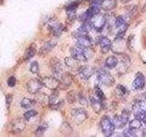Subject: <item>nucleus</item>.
I'll return each instance as SVG.
<instances>
[{
	"mask_svg": "<svg viewBox=\"0 0 146 137\" xmlns=\"http://www.w3.org/2000/svg\"><path fill=\"white\" fill-rule=\"evenodd\" d=\"M78 61H76L75 59L71 58H66L65 59V64L66 66H68V68H74L75 67V64L77 63Z\"/></svg>",
	"mask_w": 146,
	"mask_h": 137,
	"instance_id": "nucleus-33",
	"label": "nucleus"
},
{
	"mask_svg": "<svg viewBox=\"0 0 146 137\" xmlns=\"http://www.w3.org/2000/svg\"><path fill=\"white\" fill-rule=\"evenodd\" d=\"M79 100L81 105H87V100L85 99V97L82 93H80V95H79Z\"/></svg>",
	"mask_w": 146,
	"mask_h": 137,
	"instance_id": "nucleus-36",
	"label": "nucleus"
},
{
	"mask_svg": "<svg viewBox=\"0 0 146 137\" xmlns=\"http://www.w3.org/2000/svg\"><path fill=\"white\" fill-rule=\"evenodd\" d=\"M58 90H53V93L48 97V104H49V105H51V104H53V103L56 102H57V100H58Z\"/></svg>",
	"mask_w": 146,
	"mask_h": 137,
	"instance_id": "nucleus-29",
	"label": "nucleus"
},
{
	"mask_svg": "<svg viewBox=\"0 0 146 137\" xmlns=\"http://www.w3.org/2000/svg\"><path fill=\"white\" fill-rule=\"evenodd\" d=\"M130 111L128 110H124L122 111L121 115H114L112 122L115 128H122L124 125H126L128 122H129V117H130Z\"/></svg>",
	"mask_w": 146,
	"mask_h": 137,
	"instance_id": "nucleus-5",
	"label": "nucleus"
},
{
	"mask_svg": "<svg viewBox=\"0 0 146 137\" xmlns=\"http://www.w3.org/2000/svg\"><path fill=\"white\" fill-rule=\"evenodd\" d=\"M30 71L35 74H38L39 71V65L36 61H33L30 65Z\"/></svg>",
	"mask_w": 146,
	"mask_h": 137,
	"instance_id": "nucleus-34",
	"label": "nucleus"
},
{
	"mask_svg": "<svg viewBox=\"0 0 146 137\" xmlns=\"http://www.w3.org/2000/svg\"><path fill=\"white\" fill-rule=\"evenodd\" d=\"M143 11H144V12H146V4L144 5V7H143Z\"/></svg>",
	"mask_w": 146,
	"mask_h": 137,
	"instance_id": "nucleus-40",
	"label": "nucleus"
},
{
	"mask_svg": "<svg viewBox=\"0 0 146 137\" xmlns=\"http://www.w3.org/2000/svg\"><path fill=\"white\" fill-rule=\"evenodd\" d=\"M98 42L100 46V49H102V53H107L111 48V42L110 39L107 37H100V38H97Z\"/></svg>",
	"mask_w": 146,
	"mask_h": 137,
	"instance_id": "nucleus-16",
	"label": "nucleus"
},
{
	"mask_svg": "<svg viewBox=\"0 0 146 137\" xmlns=\"http://www.w3.org/2000/svg\"><path fill=\"white\" fill-rule=\"evenodd\" d=\"M11 102H12V95L11 94H7V107L10 106Z\"/></svg>",
	"mask_w": 146,
	"mask_h": 137,
	"instance_id": "nucleus-37",
	"label": "nucleus"
},
{
	"mask_svg": "<svg viewBox=\"0 0 146 137\" xmlns=\"http://www.w3.org/2000/svg\"><path fill=\"white\" fill-rule=\"evenodd\" d=\"M97 79L102 84L105 86H111L114 83V78L111 75V73L108 72L107 70L100 68V70H97Z\"/></svg>",
	"mask_w": 146,
	"mask_h": 137,
	"instance_id": "nucleus-4",
	"label": "nucleus"
},
{
	"mask_svg": "<svg viewBox=\"0 0 146 137\" xmlns=\"http://www.w3.org/2000/svg\"><path fill=\"white\" fill-rule=\"evenodd\" d=\"M95 94H96V97H97L100 102L102 103V106H103V109L105 108V100H106V98H105V94L103 93V91L100 90V88H99L98 86L95 87Z\"/></svg>",
	"mask_w": 146,
	"mask_h": 137,
	"instance_id": "nucleus-23",
	"label": "nucleus"
},
{
	"mask_svg": "<svg viewBox=\"0 0 146 137\" xmlns=\"http://www.w3.org/2000/svg\"><path fill=\"white\" fill-rule=\"evenodd\" d=\"M51 67H52V72H53V77L57 78L59 80L61 79L63 75V67L60 61H58L57 58H52L51 59Z\"/></svg>",
	"mask_w": 146,
	"mask_h": 137,
	"instance_id": "nucleus-7",
	"label": "nucleus"
},
{
	"mask_svg": "<svg viewBox=\"0 0 146 137\" xmlns=\"http://www.w3.org/2000/svg\"><path fill=\"white\" fill-rule=\"evenodd\" d=\"M67 100H68V102L70 103V104H73L76 102V93L73 90H70V92H68Z\"/></svg>",
	"mask_w": 146,
	"mask_h": 137,
	"instance_id": "nucleus-31",
	"label": "nucleus"
},
{
	"mask_svg": "<svg viewBox=\"0 0 146 137\" xmlns=\"http://www.w3.org/2000/svg\"><path fill=\"white\" fill-rule=\"evenodd\" d=\"M16 82H17V79L14 76H11V77H9L7 80V85L9 87H14L16 85Z\"/></svg>",
	"mask_w": 146,
	"mask_h": 137,
	"instance_id": "nucleus-35",
	"label": "nucleus"
},
{
	"mask_svg": "<svg viewBox=\"0 0 146 137\" xmlns=\"http://www.w3.org/2000/svg\"><path fill=\"white\" fill-rule=\"evenodd\" d=\"M42 85H43L42 81H39L38 80H36V79H32L27 82V89L29 93L36 94L40 91L41 88H42Z\"/></svg>",
	"mask_w": 146,
	"mask_h": 137,
	"instance_id": "nucleus-9",
	"label": "nucleus"
},
{
	"mask_svg": "<svg viewBox=\"0 0 146 137\" xmlns=\"http://www.w3.org/2000/svg\"><path fill=\"white\" fill-rule=\"evenodd\" d=\"M42 83L44 86L47 87L49 90H57V88L59 86L58 80L55 77H46L43 79Z\"/></svg>",
	"mask_w": 146,
	"mask_h": 137,
	"instance_id": "nucleus-13",
	"label": "nucleus"
},
{
	"mask_svg": "<svg viewBox=\"0 0 146 137\" xmlns=\"http://www.w3.org/2000/svg\"><path fill=\"white\" fill-rule=\"evenodd\" d=\"M26 128V123L25 121L21 118H17L15 119L12 123H11V130L14 134H20Z\"/></svg>",
	"mask_w": 146,
	"mask_h": 137,
	"instance_id": "nucleus-11",
	"label": "nucleus"
},
{
	"mask_svg": "<svg viewBox=\"0 0 146 137\" xmlns=\"http://www.w3.org/2000/svg\"><path fill=\"white\" fill-rule=\"evenodd\" d=\"M70 54L73 59H75L78 61H87L88 59L85 54V49L80 47L71 48L70 49Z\"/></svg>",
	"mask_w": 146,
	"mask_h": 137,
	"instance_id": "nucleus-8",
	"label": "nucleus"
},
{
	"mask_svg": "<svg viewBox=\"0 0 146 137\" xmlns=\"http://www.w3.org/2000/svg\"><path fill=\"white\" fill-rule=\"evenodd\" d=\"M90 24L97 32H102L104 27L106 26V17L102 14H96L90 19Z\"/></svg>",
	"mask_w": 146,
	"mask_h": 137,
	"instance_id": "nucleus-3",
	"label": "nucleus"
},
{
	"mask_svg": "<svg viewBox=\"0 0 146 137\" xmlns=\"http://www.w3.org/2000/svg\"><path fill=\"white\" fill-rule=\"evenodd\" d=\"M100 126L104 135L106 136H111L114 132V130H115V127H114L112 121L108 116H103L100 122Z\"/></svg>",
	"mask_w": 146,
	"mask_h": 137,
	"instance_id": "nucleus-2",
	"label": "nucleus"
},
{
	"mask_svg": "<svg viewBox=\"0 0 146 137\" xmlns=\"http://www.w3.org/2000/svg\"><path fill=\"white\" fill-rule=\"evenodd\" d=\"M36 49L34 47H29V49H27L26 50V53L24 55V59H26V61H29V59H31L32 58H33L35 56L36 54Z\"/></svg>",
	"mask_w": 146,
	"mask_h": 137,
	"instance_id": "nucleus-24",
	"label": "nucleus"
},
{
	"mask_svg": "<svg viewBox=\"0 0 146 137\" xmlns=\"http://www.w3.org/2000/svg\"><path fill=\"white\" fill-rule=\"evenodd\" d=\"M118 63H119V59L117 57L110 56L106 59V61H105V67L109 68V70H111V68L117 67Z\"/></svg>",
	"mask_w": 146,
	"mask_h": 137,
	"instance_id": "nucleus-21",
	"label": "nucleus"
},
{
	"mask_svg": "<svg viewBox=\"0 0 146 137\" xmlns=\"http://www.w3.org/2000/svg\"><path fill=\"white\" fill-rule=\"evenodd\" d=\"M20 104H21V107L22 108L29 109V108H31L34 105V102H33V100H31L30 99L24 98V99H22Z\"/></svg>",
	"mask_w": 146,
	"mask_h": 137,
	"instance_id": "nucleus-26",
	"label": "nucleus"
},
{
	"mask_svg": "<svg viewBox=\"0 0 146 137\" xmlns=\"http://www.w3.org/2000/svg\"><path fill=\"white\" fill-rule=\"evenodd\" d=\"M77 45L78 47L80 48H90L91 45H92V40L90 39V37L87 36H82V37H79L77 38Z\"/></svg>",
	"mask_w": 146,
	"mask_h": 137,
	"instance_id": "nucleus-17",
	"label": "nucleus"
},
{
	"mask_svg": "<svg viewBox=\"0 0 146 137\" xmlns=\"http://www.w3.org/2000/svg\"><path fill=\"white\" fill-rule=\"evenodd\" d=\"M79 2H70L66 7V12L68 15V18L70 20H73L76 18V9L79 7Z\"/></svg>",
	"mask_w": 146,
	"mask_h": 137,
	"instance_id": "nucleus-15",
	"label": "nucleus"
},
{
	"mask_svg": "<svg viewBox=\"0 0 146 137\" xmlns=\"http://www.w3.org/2000/svg\"><path fill=\"white\" fill-rule=\"evenodd\" d=\"M48 128V123H42V124H40L38 127V129H36V135H38V136H41V135H43L44 134V132L47 131V129Z\"/></svg>",
	"mask_w": 146,
	"mask_h": 137,
	"instance_id": "nucleus-27",
	"label": "nucleus"
},
{
	"mask_svg": "<svg viewBox=\"0 0 146 137\" xmlns=\"http://www.w3.org/2000/svg\"><path fill=\"white\" fill-rule=\"evenodd\" d=\"M143 100L146 102V92L145 93H143Z\"/></svg>",
	"mask_w": 146,
	"mask_h": 137,
	"instance_id": "nucleus-39",
	"label": "nucleus"
},
{
	"mask_svg": "<svg viewBox=\"0 0 146 137\" xmlns=\"http://www.w3.org/2000/svg\"><path fill=\"white\" fill-rule=\"evenodd\" d=\"M48 27L50 30V32L55 36V37H59L61 35L63 31V26L61 23H59L56 20H50L48 23Z\"/></svg>",
	"mask_w": 146,
	"mask_h": 137,
	"instance_id": "nucleus-10",
	"label": "nucleus"
},
{
	"mask_svg": "<svg viewBox=\"0 0 146 137\" xmlns=\"http://www.w3.org/2000/svg\"><path fill=\"white\" fill-rule=\"evenodd\" d=\"M72 83V79L70 74H63L61 79H60V83L59 84H62L63 85V88H68V86H70Z\"/></svg>",
	"mask_w": 146,
	"mask_h": 137,
	"instance_id": "nucleus-22",
	"label": "nucleus"
},
{
	"mask_svg": "<svg viewBox=\"0 0 146 137\" xmlns=\"http://www.w3.org/2000/svg\"><path fill=\"white\" fill-rule=\"evenodd\" d=\"M116 7H117L116 0H102V4H100V8L103 9L104 11L112 10Z\"/></svg>",
	"mask_w": 146,
	"mask_h": 137,
	"instance_id": "nucleus-19",
	"label": "nucleus"
},
{
	"mask_svg": "<svg viewBox=\"0 0 146 137\" xmlns=\"http://www.w3.org/2000/svg\"><path fill=\"white\" fill-rule=\"evenodd\" d=\"M129 127L132 128V129H135V130H139L141 127V121L139 120V119L135 118L129 122Z\"/></svg>",
	"mask_w": 146,
	"mask_h": 137,
	"instance_id": "nucleus-25",
	"label": "nucleus"
},
{
	"mask_svg": "<svg viewBox=\"0 0 146 137\" xmlns=\"http://www.w3.org/2000/svg\"><path fill=\"white\" fill-rule=\"evenodd\" d=\"M56 43H57L56 40H54V41L53 40H50V41H48V42H46L42 46V48L40 49V53L42 54V55L49 53L54 49L55 46H56Z\"/></svg>",
	"mask_w": 146,
	"mask_h": 137,
	"instance_id": "nucleus-20",
	"label": "nucleus"
},
{
	"mask_svg": "<svg viewBox=\"0 0 146 137\" xmlns=\"http://www.w3.org/2000/svg\"><path fill=\"white\" fill-rule=\"evenodd\" d=\"M90 106L94 110V112L97 113L100 112V111L103 109L102 102L96 97V96H90Z\"/></svg>",
	"mask_w": 146,
	"mask_h": 137,
	"instance_id": "nucleus-18",
	"label": "nucleus"
},
{
	"mask_svg": "<svg viewBox=\"0 0 146 137\" xmlns=\"http://www.w3.org/2000/svg\"><path fill=\"white\" fill-rule=\"evenodd\" d=\"M36 114H38V112H36L35 110H29V111H27L24 113V118H25V120L29 121L31 118L35 117Z\"/></svg>",
	"mask_w": 146,
	"mask_h": 137,
	"instance_id": "nucleus-32",
	"label": "nucleus"
},
{
	"mask_svg": "<svg viewBox=\"0 0 146 137\" xmlns=\"http://www.w3.org/2000/svg\"><path fill=\"white\" fill-rule=\"evenodd\" d=\"M116 92L118 93L119 96H121V97H124V96H126L128 94V90L124 86L118 85L116 87Z\"/></svg>",
	"mask_w": 146,
	"mask_h": 137,
	"instance_id": "nucleus-28",
	"label": "nucleus"
},
{
	"mask_svg": "<svg viewBox=\"0 0 146 137\" xmlns=\"http://www.w3.org/2000/svg\"><path fill=\"white\" fill-rule=\"evenodd\" d=\"M132 111H133L135 118L143 121L146 118V102L144 100H137L132 104Z\"/></svg>",
	"mask_w": 146,
	"mask_h": 137,
	"instance_id": "nucleus-1",
	"label": "nucleus"
},
{
	"mask_svg": "<svg viewBox=\"0 0 146 137\" xmlns=\"http://www.w3.org/2000/svg\"><path fill=\"white\" fill-rule=\"evenodd\" d=\"M129 1H131V0H121V3H128Z\"/></svg>",
	"mask_w": 146,
	"mask_h": 137,
	"instance_id": "nucleus-38",
	"label": "nucleus"
},
{
	"mask_svg": "<svg viewBox=\"0 0 146 137\" xmlns=\"http://www.w3.org/2000/svg\"><path fill=\"white\" fill-rule=\"evenodd\" d=\"M71 117L72 120L77 124H80L82 122H84L87 117H88V113H87V111L84 109L81 108H76L73 109L71 112Z\"/></svg>",
	"mask_w": 146,
	"mask_h": 137,
	"instance_id": "nucleus-6",
	"label": "nucleus"
},
{
	"mask_svg": "<svg viewBox=\"0 0 146 137\" xmlns=\"http://www.w3.org/2000/svg\"><path fill=\"white\" fill-rule=\"evenodd\" d=\"M123 136L126 137H132V136H136V130L132 129V128L129 127L123 131Z\"/></svg>",
	"mask_w": 146,
	"mask_h": 137,
	"instance_id": "nucleus-30",
	"label": "nucleus"
},
{
	"mask_svg": "<svg viewBox=\"0 0 146 137\" xmlns=\"http://www.w3.org/2000/svg\"><path fill=\"white\" fill-rule=\"evenodd\" d=\"M145 86V78L143 74H141V72H138L136 74V77L132 82V89L134 90H143Z\"/></svg>",
	"mask_w": 146,
	"mask_h": 137,
	"instance_id": "nucleus-12",
	"label": "nucleus"
},
{
	"mask_svg": "<svg viewBox=\"0 0 146 137\" xmlns=\"http://www.w3.org/2000/svg\"><path fill=\"white\" fill-rule=\"evenodd\" d=\"M94 73V70L92 67L90 66H81L79 68V75L82 80H87L92 76Z\"/></svg>",
	"mask_w": 146,
	"mask_h": 137,
	"instance_id": "nucleus-14",
	"label": "nucleus"
}]
</instances>
